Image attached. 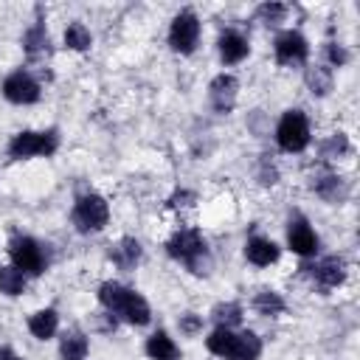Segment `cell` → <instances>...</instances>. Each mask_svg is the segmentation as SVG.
<instances>
[{"mask_svg":"<svg viewBox=\"0 0 360 360\" xmlns=\"http://www.w3.org/2000/svg\"><path fill=\"white\" fill-rule=\"evenodd\" d=\"M112 259L118 262V267L129 270V267H135L138 259H141V245H138L132 236H124V239L118 242V248L112 250Z\"/></svg>","mask_w":360,"mask_h":360,"instance_id":"d6986e66","label":"cell"},{"mask_svg":"<svg viewBox=\"0 0 360 360\" xmlns=\"http://www.w3.org/2000/svg\"><path fill=\"white\" fill-rule=\"evenodd\" d=\"M25 51L31 56H39V53L48 51V31H45V25H34V28L25 31Z\"/></svg>","mask_w":360,"mask_h":360,"instance_id":"cb8c5ba5","label":"cell"},{"mask_svg":"<svg viewBox=\"0 0 360 360\" xmlns=\"http://www.w3.org/2000/svg\"><path fill=\"white\" fill-rule=\"evenodd\" d=\"M8 253H11V262L17 270L22 273H42L48 259H45V250L39 248L37 239L31 236H14L11 245H8Z\"/></svg>","mask_w":360,"mask_h":360,"instance_id":"52a82bcc","label":"cell"},{"mask_svg":"<svg viewBox=\"0 0 360 360\" xmlns=\"http://www.w3.org/2000/svg\"><path fill=\"white\" fill-rule=\"evenodd\" d=\"M276 59H278V65H298V62H304L307 59V53H309V45H307V39L298 34V31H281L278 37H276Z\"/></svg>","mask_w":360,"mask_h":360,"instance_id":"30bf717a","label":"cell"},{"mask_svg":"<svg viewBox=\"0 0 360 360\" xmlns=\"http://www.w3.org/2000/svg\"><path fill=\"white\" fill-rule=\"evenodd\" d=\"M205 346L222 360H256L262 354V340L253 332H231L225 326H217L205 338Z\"/></svg>","mask_w":360,"mask_h":360,"instance_id":"7a4b0ae2","label":"cell"},{"mask_svg":"<svg viewBox=\"0 0 360 360\" xmlns=\"http://www.w3.org/2000/svg\"><path fill=\"white\" fill-rule=\"evenodd\" d=\"M98 301H101L110 312L121 315L127 323H135V326L149 323V315H152V312H149L146 298L138 295L135 290L118 284V281H104V284L98 287Z\"/></svg>","mask_w":360,"mask_h":360,"instance_id":"6da1fadb","label":"cell"},{"mask_svg":"<svg viewBox=\"0 0 360 360\" xmlns=\"http://www.w3.org/2000/svg\"><path fill=\"white\" fill-rule=\"evenodd\" d=\"M276 141L284 152H301L309 143V124L301 110H287L276 127Z\"/></svg>","mask_w":360,"mask_h":360,"instance_id":"277c9868","label":"cell"},{"mask_svg":"<svg viewBox=\"0 0 360 360\" xmlns=\"http://www.w3.org/2000/svg\"><path fill=\"white\" fill-rule=\"evenodd\" d=\"M245 256H248L250 264H256V267H267V264L278 262V245H276L273 239L253 236V239H248V245H245Z\"/></svg>","mask_w":360,"mask_h":360,"instance_id":"4fadbf2b","label":"cell"},{"mask_svg":"<svg viewBox=\"0 0 360 360\" xmlns=\"http://www.w3.org/2000/svg\"><path fill=\"white\" fill-rule=\"evenodd\" d=\"M197 39H200V20H197V14L194 11H180L172 20V28H169V45L177 53H191Z\"/></svg>","mask_w":360,"mask_h":360,"instance_id":"ba28073f","label":"cell"},{"mask_svg":"<svg viewBox=\"0 0 360 360\" xmlns=\"http://www.w3.org/2000/svg\"><path fill=\"white\" fill-rule=\"evenodd\" d=\"M211 315H214V321H217L219 326L231 329V326H236V323L242 321V307L233 304V301H228V304H217Z\"/></svg>","mask_w":360,"mask_h":360,"instance_id":"603a6c76","label":"cell"},{"mask_svg":"<svg viewBox=\"0 0 360 360\" xmlns=\"http://www.w3.org/2000/svg\"><path fill=\"white\" fill-rule=\"evenodd\" d=\"M146 354L152 360H177L180 357V349L174 346V340L166 335V332H155L149 340H146Z\"/></svg>","mask_w":360,"mask_h":360,"instance_id":"e0dca14e","label":"cell"},{"mask_svg":"<svg viewBox=\"0 0 360 360\" xmlns=\"http://www.w3.org/2000/svg\"><path fill=\"white\" fill-rule=\"evenodd\" d=\"M59 146V138L53 129L48 132H17L8 143L11 158H34V155H53Z\"/></svg>","mask_w":360,"mask_h":360,"instance_id":"5b68a950","label":"cell"},{"mask_svg":"<svg viewBox=\"0 0 360 360\" xmlns=\"http://www.w3.org/2000/svg\"><path fill=\"white\" fill-rule=\"evenodd\" d=\"M180 329H183L186 335H194V332H200V329H202V318H200V315H194V312H186V315L180 318Z\"/></svg>","mask_w":360,"mask_h":360,"instance_id":"4316f807","label":"cell"},{"mask_svg":"<svg viewBox=\"0 0 360 360\" xmlns=\"http://www.w3.org/2000/svg\"><path fill=\"white\" fill-rule=\"evenodd\" d=\"M256 14H259V20L262 22H281L284 20V14H287V6H281V3H264V6H259L256 8Z\"/></svg>","mask_w":360,"mask_h":360,"instance_id":"484cf974","label":"cell"},{"mask_svg":"<svg viewBox=\"0 0 360 360\" xmlns=\"http://www.w3.org/2000/svg\"><path fill=\"white\" fill-rule=\"evenodd\" d=\"M312 278H315L321 287H338V284H343V278H346V264H343L338 256H326V259H321V262L312 267Z\"/></svg>","mask_w":360,"mask_h":360,"instance_id":"5bb4252c","label":"cell"},{"mask_svg":"<svg viewBox=\"0 0 360 360\" xmlns=\"http://www.w3.org/2000/svg\"><path fill=\"white\" fill-rule=\"evenodd\" d=\"M217 45H219V59L225 65H236L248 56V39L239 31H225Z\"/></svg>","mask_w":360,"mask_h":360,"instance_id":"9a60e30c","label":"cell"},{"mask_svg":"<svg viewBox=\"0 0 360 360\" xmlns=\"http://www.w3.org/2000/svg\"><path fill=\"white\" fill-rule=\"evenodd\" d=\"M253 307L259 315H278V312H284V298L273 290H259L253 298Z\"/></svg>","mask_w":360,"mask_h":360,"instance_id":"ffe728a7","label":"cell"},{"mask_svg":"<svg viewBox=\"0 0 360 360\" xmlns=\"http://www.w3.org/2000/svg\"><path fill=\"white\" fill-rule=\"evenodd\" d=\"M326 56H329V62H332V65H338V68H340V65H346V59H349V53H346L338 42H329V45H326Z\"/></svg>","mask_w":360,"mask_h":360,"instance_id":"83f0119b","label":"cell"},{"mask_svg":"<svg viewBox=\"0 0 360 360\" xmlns=\"http://www.w3.org/2000/svg\"><path fill=\"white\" fill-rule=\"evenodd\" d=\"M25 290V273L17 267H0V292L20 295Z\"/></svg>","mask_w":360,"mask_h":360,"instance_id":"44dd1931","label":"cell"},{"mask_svg":"<svg viewBox=\"0 0 360 360\" xmlns=\"http://www.w3.org/2000/svg\"><path fill=\"white\" fill-rule=\"evenodd\" d=\"M287 245L298 256H312L318 250V236L304 219H292L290 228H287Z\"/></svg>","mask_w":360,"mask_h":360,"instance_id":"8fae6325","label":"cell"},{"mask_svg":"<svg viewBox=\"0 0 360 360\" xmlns=\"http://www.w3.org/2000/svg\"><path fill=\"white\" fill-rule=\"evenodd\" d=\"M307 84H309L312 93L326 96V93L332 90V73H329L326 68H309V70H307Z\"/></svg>","mask_w":360,"mask_h":360,"instance_id":"d4e9b609","label":"cell"},{"mask_svg":"<svg viewBox=\"0 0 360 360\" xmlns=\"http://www.w3.org/2000/svg\"><path fill=\"white\" fill-rule=\"evenodd\" d=\"M107 217H110V208L98 194H84L73 205V222L79 231H101L107 225Z\"/></svg>","mask_w":360,"mask_h":360,"instance_id":"8992f818","label":"cell"},{"mask_svg":"<svg viewBox=\"0 0 360 360\" xmlns=\"http://www.w3.org/2000/svg\"><path fill=\"white\" fill-rule=\"evenodd\" d=\"M62 360H84L87 357V338L82 332H68L59 343Z\"/></svg>","mask_w":360,"mask_h":360,"instance_id":"ac0fdd59","label":"cell"},{"mask_svg":"<svg viewBox=\"0 0 360 360\" xmlns=\"http://www.w3.org/2000/svg\"><path fill=\"white\" fill-rule=\"evenodd\" d=\"M65 45L73 48V51H87L93 45V37H90V31L82 22H70L65 28Z\"/></svg>","mask_w":360,"mask_h":360,"instance_id":"7402d4cb","label":"cell"},{"mask_svg":"<svg viewBox=\"0 0 360 360\" xmlns=\"http://www.w3.org/2000/svg\"><path fill=\"white\" fill-rule=\"evenodd\" d=\"M236 87H239L236 79L228 73H222L211 82V104L217 112H231V107L236 101Z\"/></svg>","mask_w":360,"mask_h":360,"instance_id":"7c38bea8","label":"cell"},{"mask_svg":"<svg viewBox=\"0 0 360 360\" xmlns=\"http://www.w3.org/2000/svg\"><path fill=\"white\" fill-rule=\"evenodd\" d=\"M166 250L169 256L180 259L191 273L197 276H205L211 270V256H208V248L202 242V236L197 231H177L169 242H166Z\"/></svg>","mask_w":360,"mask_h":360,"instance_id":"3957f363","label":"cell"},{"mask_svg":"<svg viewBox=\"0 0 360 360\" xmlns=\"http://www.w3.org/2000/svg\"><path fill=\"white\" fill-rule=\"evenodd\" d=\"M56 326H59V315H56L53 309H39V312H34V315L28 318V329H31V335L39 338V340L53 338Z\"/></svg>","mask_w":360,"mask_h":360,"instance_id":"2e32d148","label":"cell"},{"mask_svg":"<svg viewBox=\"0 0 360 360\" xmlns=\"http://www.w3.org/2000/svg\"><path fill=\"white\" fill-rule=\"evenodd\" d=\"M3 96L14 104H34L39 98V84L31 73L25 70H14L6 82H3Z\"/></svg>","mask_w":360,"mask_h":360,"instance_id":"9c48e42d","label":"cell"},{"mask_svg":"<svg viewBox=\"0 0 360 360\" xmlns=\"http://www.w3.org/2000/svg\"><path fill=\"white\" fill-rule=\"evenodd\" d=\"M0 360H20V357L11 349H0Z\"/></svg>","mask_w":360,"mask_h":360,"instance_id":"f1b7e54d","label":"cell"}]
</instances>
